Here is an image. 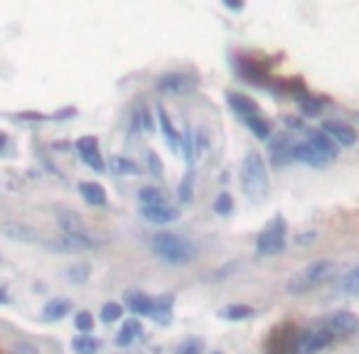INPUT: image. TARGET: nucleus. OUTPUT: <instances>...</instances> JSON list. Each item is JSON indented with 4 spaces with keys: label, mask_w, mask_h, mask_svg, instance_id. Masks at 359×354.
<instances>
[{
    "label": "nucleus",
    "mask_w": 359,
    "mask_h": 354,
    "mask_svg": "<svg viewBox=\"0 0 359 354\" xmlns=\"http://www.w3.org/2000/svg\"><path fill=\"white\" fill-rule=\"evenodd\" d=\"M241 190L251 200H261L269 192V172H266V163L259 153H249L241 163Z\"/></svg>",
    "instance_id": "1"
},
{
    "label": "nucleus",
    "mask_w": 359,
    "mask_h": 354,
    "mask_svg": "<svg viewBox=\"0 0 359 354\" xmlns=\"http://www.w3.org/2000/svg\"><path fill=\"white\" fill-rule=\"evenodd\" d=\"M150 246H153L155 256H160V259L168 261V264H187V261L195 256V249H192V244L185 236L170 234V231L155 234Z\"/></svg>",
    "instance_id": "2"
},
{
    "label": "nucleus",
    "mask_w": 359,
    "mask_h": 354,
    "mask_svg": "<svg viewBox=\"0 0 359 354\" xmlns=\"http://www.w3.org/2000/svg\"><path fill=\"white\" fill-rule=\"evenodd\" d=\"M55 215H57V224H60L62 234H65V239L69 241L74 249H91V246H96V239L91 236L89 226L81 222V217L76 215L74 210H69V207H57Z\"/></svg>",
    "instance_id": "3"
},
{
    "label": "nucleus",
    "mask_w": 359,
    "mask_h": 354,
    "mask_svg": "<svg viewBox=\"0 0 359 354\" xmlns=\"http://www.w3.org/2000/svg\"><path fill=\"white\" fill-rule=\"evenodd\" d=\"M126 308L133 315H143V318H168L170 310H172V298L163 295V298H153V295L145 293H133L128 290L126 293Z\"/></svg>",
    "instance_id": "4"
},
{
    "label": "nucleus",
    "mask_w": 359,
    "mask_h": 354,
    "mask_svg": "<svg viewBox=\"0 0 359 354\" xmlns=\"http://www.w3.org/2000/svg\"><path fill=\"white\" fill-rule=\"evenodd\" d=\"M332 271H334V261H330V259L313 261V264L305 266V268L300 271V273H295L293 278H290L288 293L300 295V293H305V290L315 288V285H320L323 280H327Z\"/></svg>",
    "instance_id": "5"
},
{
    "label": "nucleus",
    "mask_w": 359,
    "mask_h": 354,
    "mask_svg": "<svg viewBox=\"0 0 359 354\" xmlns=\"http://www.w3.org/2000/svg\"><path fill=\"white\" fill-rule=\"evenodd\" d=\"M334 337H337V334H334L330 327H325V325L313 327V329H305V332L295 334V342H293L290 354H318L320 349L330 347V344L334 342Z\"/></svg>",
    "instance_id": "6"
},
{
    "label": "nucleus",
    "mask_w": 359,
    "mask_h": 354,
    "mask_svg": "<svg viewBox=\"0 0 359 354\" xmlns=\"http://www.w3.org/2000/svg\"><path fill=\"white\" fill-rule=\"evenodd\" d=\"M285 246V222L276 217L259 236H256V254L259 256H273L280 254Z\"/></svg>",
    "instance_id": "7"
},
{
    "label": "nucleus",
    "mask_w": 359,
    "mask_h": 354,
    "mask_svg": "<svg viewBox=\"0 0 359 354\" xmlns=\"http://www.w3.org/2000/svg\"><path fill=\"white\" fill-rule=\"evenodd\" d=\"M155 89L163 94H190L197 89V76L185 74V72H170L155 79Z\"/></svg>",
    "instance_id": "8"
},
{
    "label": "nucleus",
    "mask_w": 359,
    "mask_h": 354,
    "mask_svg": "<svg viewBox=\"0 0 359 354\" xmlns=\"http://www.w3.org/2000/svg\"><path fill=\"white\" fill-rule=\"evenodd\" d=\"M76 153L81 155V160H84L91 170H96V172H104L106 170V163L99 150V140H96L94 135H84V138L76 140Z\"/></svg>",
    "instance_id": "9"
},
{
    "label": "nucleus",
    "mask_w": 359,
    "mask_h": 354,
    "mask_svg": "<svg viewBox=\"0 0 359 354\" xmlns=\"http://www.w3.org/2000/svg\"><path fill=\"white\" fill-rule=\"evenodd\" d=\"M0 231L13 241H25V244H47V241L42 239L40 231H35L32 226L22 224V222H3V224H0Z\"/></svg>",
    "instance_id": "10"
},
{
    "label": "nucleus",
    "mask_w": 359,
    "mask_h": 354,
    "mask_svg": "<svg viewBox=\"0 0 359 354\" xmlns=\"http://www.w3.org/2000/svg\"><path fill=\"white\" fill-rule=\"evenodd\" d=\"M325 327H330L334 334H354L359 332V318L354 313H347V310H339V313H332L325 320Z\"/></svg>",
    "instance_id": "11"
},
{
    "label": "nucleus",
    "mask_w": 359,
    "mask_h": 354,
    "mask_svg": "<svg viewBox=\"0 0 359 354\" xmlns=\"http://www.w3.org/2000/svg\"><path fill=\"white\" fill-rule=\"evenodd\" d=\"M323 133H327L334 143H342V145H354V143H357V130H354L352 125L342 123V121H325Z\"/></svg>",
    "instance_id": "12"
},
{
    "label": "nucleus",
    "mask_w": 359,
    "mask_h": 354,
    "mask_svg": "<svg viewBox=\"0 0 359 354\" xmlns=\"http://www.w3.org/2000/svg\"><path fill=\"white\" fill-rule=\"evenodd\" d=\"M155 114H158V125H160V130H163V135H165V140H168V145L172 150H180L182 148V133H180L177 128L172 125V121H170V116H168V111L163 109V106H155Z\"/></svg>",
    "instance_id": "13"
},
{
    "label": "nucleus",
    "mask_w": 359,
    "mask_h": 354,
    "mask_svg": "<svg viewBox=\"0 0 359 354\" xmlns=\"http://www.w3.org/2000/svg\"><path fill=\"white\" fill-rule=\"evenodd\" d=\"M140 215L153 224H170L180 217V212L170 205H155V207H140Z\"/></svg>",
    "instance_id": "14"
},
{
    "label": "nucleus",
    "mask_w": 359,
    "mask_h": 354,
    "mask_svg": "<svg viewBox=\"0 0 359 354\" xmlns=\"http://www.w3.org/2000/svg\"><path fill=\"white\" fill-rule=\"evenodd\" d=\"M308 143L313 145V148L318 150L325 160H332L334 155H337V145H334V140L330 138L327 133H323V130H315V133H310Z\"/></svg>",
    "instance_id": "15"
},
{
    "label": "nucleus",
    "mask_w": 359,
    "mask_h": 354,
    "mask_svg": "<svg viewBox=\"0 0 359 354\" xmlns=\"http://www.w3.org/2000/svg\"><path fill=\"white\" fill-rule=\"evenodd\" d=\"M226 101H229L231 111L241 116V118H249V116H259V106H256L254 99L244 94H226Z\"/></svg>",
    "instance_id": "16"
},
{
    "label": "nucleus",
    "mask_w": 359,
    "mask_h": 354,
    "mask_svg": "<svg viewBox=\"0 0 359 354\" xmlns=\"http://www.w3.org/2000/svg\"><path fill=\"white\" fill-rule=\"evenodd\" d=\"M269 153L276 165H283L288 158H293V140H290L288 135H278V138L271 140Z\"/></svg>",
    "instance_id": "17"
},
{
    "label": "nucleus",
    "mask_w": 359,
    "mask_h": 354,
    "mask_svg": "<svg viewBox=\"0 0 359 354\" xmlns=\"http://www.w3.org/2000/svg\"><path fill=\"white\" fill-rule=\"evenodd\" d=\"M143 332V327H140V320H126L123 325H121V329H118V334H116V347H128V344H133L135 342V337Z\"/></svg>",
    "instance_id": "18"
},
{
    "label": "nucleus",
    "mask_w": 359,
    "mask_h": 354,
    "mask_svg": "<svg viewBox=\"0 0 359 354\" xmlns=\"http://www.w3.org/2000/svg\"><path fill=\"white\" fill-rule=\"evenodd\" d=\"M293 158L303 160V163H308V165H315V168H318V165H323V163H327V160H325L310 143H295L293 145Z\"/></svg>",
    "instance_id": "19"
},
{
    "label": "nucleus",
    "mask_w": 359,
    "mask_h": 354,
    "mask_svg": "<svg viewBox=\"0 0 359 354\" xmlns=\"http://www.w3.org/2000/svg\"><path fill=\"white\" fill-rule=\"evenodd\" d=\"M79 192L89 205H106V190L99 185V182H79Z\"/></svg>",
    "instance_id": "20"
},
{
    "label": "nucleus",
    "mask_w": 359,
    "mask_h": 354,
    "mask_svg": "<svg viewBox=\"0 0 359 354\" xmlns=\"http://www.w3.org/2000/svg\"><path fill=\"white\" fill-rule=\"evenodd\" d=\"M337 290L342 295H359V264L352 266V268L339 278Z\"/></svg>",
    "instance_id": "21"
},
{
    "label": "nucleus",
    "mask_w": 359,
    "mask_h": 354,
    "mask_svg": "<svg viewBox=\"0 0 359 354\" xmlns=\"http://www.w3.org/2000/svg\"><path fill=\"white\" fill-rule=\"evenodd\" d=\"M138 202H140V207L168 205V200H165V192L158 190V187H153V185L140 187V190H138Z\"/></svg>",
    "instance_id": "22"
},
{
    "label": "nucleus",
    "mask_w": 359,
    "mask_h": 354,
    "mask_svg": "<svg viewBox=\"0 0 359 354\" xmlns=\"http://www.w3.org/2000/svg\"><path fill=\"white\" fill-rule=\"evenodd\" d=\"M72 313V303L67 298H55L50 300V303L45 305V310H42V315H45L47 320H62L65 315Z\"/></svg>",
    "instance_id": "23"
},
{
    "label": "nucleus",
    "mask_w": 359,
    "mask_h": 354,
    "mask_svg": "<svg viewBox=\"0 0 359 354\" xmlns=\"http://www.w3.org/2000/svg\"><path fill=\"white\" fill-rule=\"evenodd\" d=\"M72 352L74 354H96L99 352V339H94L91 334H79L72 339Z\"/></svg>",
    "instance_id": "24"
},
{
    "label": "nucleus",
    "mask_w": 359,
    "mask_h": 354,
    "mask_svg": "<svg viewBox=\"0 0 359 354\" xmlns=\"http://www.w3.org/2000/svg\"><path fill=\"white\" fill-rule=\"evenodd\" d=\"M219 315L224 320H234V322H239V320H249L251 315H254V310H251L249 305H226Z\"/></svg>",
    "instance_id": "25"
},
{
    "label": "nucleus",
    "mask_w": 359,
    "mask_h": 354,
    "mask_svg": "<svg viewBox=\"0 0 359 354\" xmlns=\"http://www.w3.org/2000/svg\"><path fill=\"white\" fill-rule=\"evenodd\" d=\"M244 123L249 125V130L256 135V138H261V140H266L271 135V125L266 123L261 116H249V118H244Z\"/></svg>",
    "instance_id": "26"
},
{
    "label": "nucleus",
    "mask_w": 359,
    "mask_h": 354,
    "mask_svg": "<svg viewBox=\"0 0 359 354\" xmlns=\"http://www.w3.org/2000/svg\"><path fill=\"white\" fill-rule=\"evenodd\" d=\"M89 273H91L89 264H74V266H69V271H67L69 283H86V280H89Z\"/></svg>",
    "instance_id": "27"
},
{
    "label": "nucleus",
    "mask_w": 359,
    "mask_h": 354,
    "mask_svg": "<svg viewBox=\"0 0 359 354\" xmlns=\"http://www.w3.org/2000/svg\"><path fill=\"white\" fill-rule=\"evenodd\" d=\"M121 315H123V305L116 303V300L104 303V308H101V320L104 322H116V320H121Z\"/></svg>",
    "instance_id": "28"
},
{
    "label": "nucleus",
    "mask_w": 359,
    "mask_h": 354,
    "mask_svg": "<svg viewBox=\"0 0 359 354\" xmlns=\"http://www.w3.org/2000/svg\"><path fill=\"white\" fill-rule=\"evenodd\" d=\"M133 125L140 130H153L155 128L153 118H150V111L145 109V106H138V111H135V116H133Z\"/></svg>",
    "instance_id": "29"
},
{
    "label": "nucleus",
    "mask_w": 359,
    "mask_h": 354,
    "mask_svg": "<svg viewBox=\"0 0 359 354\" xmlns=\"http://www.w3.org/2000/svg\"><path fill=\"white\" fill-rule=\"evenodd\" d=\"M74 327L79 329L81 334H89L91 329H94V315L86 313V310L76 313V315H74Z\"/></svg>",
    "instance_id": "30"
},
{
    "label": "nucleus",
    "mask_w": 359,
    "mask_h": 354,
    "mask_svg": "<svg viewBox=\"0 0 359 354\" xmlns=\"http://www.w3.org/2000/svg\"><path fill=\"white\" fill-rule=\"evenodd\" d=\"M215 212L219 217H226V215H231V212H234V200H231V195H226V192H222L219 197H217L215 200Z\"/></svg>",
    "instance_id": "31"
},
{
    "label": "nucleus",
    "mask_w": 359,
    "mask_h": 354,
    "mask_svg": "<svg viewBox=\"0 0 359 354\" xmlns=\"http://www.w3.org/2000/svg\"><path fill=\"white\" fill-rule=\"evenodd\" d=\"M111 168H114V172H118V175H123V172H138V165L128 163V160H126L123 155H116V158L111 160Z\"/></svg>",
    "instance_id": "32"
},
{
    "label": "nucleus",
    "mask_w": 359,
    "mask_h": 354,
    "mask_svg": "<svg viewBox=\"0 0 359 354\" xmlns=\"http://www.w3.org/2000/svg\"><path fill=\"white\" fill-rule=\"evenodd\" d=\"M182 148H185L187 163L197 160V148H195V135H192V130H185V133H182Z\"/></svg>",
    "instance_id": "33"
},
{
    "label": "nucleus",
    "mask_w": 359,
    "mask_h": 354,
    "mask_svg": "<svg viewBox=\"0 0 359 354\" xmlns=\"http://www.w3.org/2000/svg\"><path fill=\"white\" fill-rule=\"evenodd\" d=\"M11 354H40V349H37V344L27 342V339H18V342H13Z\"/></svg>",
    "instance_id": "34"
},
{
    "label": "nucleus",
    "mask_w": 359,
    "mask_h": 354,
    "mask_svg": "<svg viewBox=\"0 0 359 354\" xmlns=\"http://www.w3.org/2000/svg\"><path fill=\"white\" fill-rule=\"evenodd\" d=\"M148 168H150V172H153L155 177H163V172H165L163 160H160V155H158V153H153V150L148 153Z\"/></svg>",
    "instance_id": "35"
},
{
    "label": "nucleus",
    "mask_w": 359,
    "mask_h": 354,
    "mask_svg": "<svg viewBox=\"0 0 359 354\" xmlns=\"http://www.w3.org/2000/svg\"><path fill=\"white\" fill-rule=\"evenodd\" d=\"M200 347H202L200 342H195V339H187V342L180 344L175 354H200Z\"/></svg>",
    "instance_id": "36"
},
{
    "label": "nucleus",
    "mask_w": 359,
    "mask_h": 354,
    "mask_svg": "<svg viewBox=\"0 0 359 354\" xmlns=\"http://www.w3.org/2000/svg\"><path fill=\"white\" fill-rule=\"evenodd\" d=\"M300 109H303V114L315 116V114H318V111H320V104H318V101L303 99V101H300Z\"/></svg>",
    "instance_id": "37"
},
{
    "label": "nucleus",
    "mask_w": 359,
    "mask_h": 354,
    "mask_svg": "<svg viewBox=\"0 0 359 354\" xmlns=\"http://www.w3.org/2000/svg\"><path fill=\"white\" fill-rule=\"evenodd\" d=\"M313 241H315V231H308V234H298V236H295V244H300V246H303V244H313Z\"/></svg>",
    "instance_id": "38"
},
{
    "label": "nucleus",
    "mask_w": 359,
    "mask_h": 354,
    "mask_svg": "<svg viewBox=\"0 0 359 354\" xmlns=\"http://www.w3.org/2000/svg\"><path fill=\"white\" fill-rule=\"evenodd\" d=\"M224 6L231 8V11H241V8H244V0H224Z\"/></svg>",
    "instance_id": "39"
},
{
    "label": "nucleus",
    "mask_w": 359,
    "mask_h": 354,
    "mask_svg": "<svg viewBox=\"0 0 359 354\" xmlns=\"http://www.w3.org/2000/svg\"><path fill=\"white\" fill-rule=\"evenodd\" d=\"M8 303V288H0V305Z\"/></svg>",
    "instance_id": "40"
},
{
    "label": "nucleus",
    "mask_w": 359,
    "mask_h": 354,
    "mask_svg": "<svg viewBox=\"0 0 359 354\" xmlns=\"http://www.w3.org/2000/svg\"><path fill=\"white\" fill-rule=\"evenodd\" d=\"M3 148H6V135L0 133V150H3Z\"/></svg>",
    "instance_id": "41"
},
{
    "label": "nucleus",
    "mask_w": 359,
    "mask_h": 354,
    "mask_svg": "<svg viewBox=\"0 0 359 354\" xmlns=\"http://www.w3.org/2000/svg\"><path fill=\"white\" fill-rule=\"evenodd\" d=\"M215 354H222V352H215Z\"/></svg>",
    "instance_id": "42"
}]
</instances>
